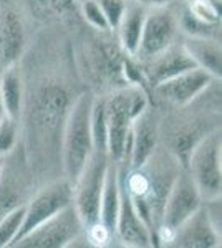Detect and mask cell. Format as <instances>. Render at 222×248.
I'll return each instance as SVG.
<instances>
[{
    "mask_svg": "<svg viewBox=\"0 0 222 248\" xmlns=\"http://www.w3.org/2000/svg\"><path fill=\"white\" fill-rule=\"evenodd\" d=\"M108 121V149L111 161L123 164L128 159L133 123L149 106L144 90L138 85L126 86L104 96Z\"/></svg>",
    "mask_w": 222,
    "mask_h": 248,
    "instance_id": "6da1fadb",
    "label": "cell"
},
{
    "mask_svg": "<svg viewBox=\"0 0 222 248\" xmlns=\"http://www.w3.org/2000/svg\"><path fill=\"white\" fill-rule=\"evenodd\" d=\"M91 103V94H80L71 105L65 121L62 138V162L65 179H68L71 184L75 182V179L78 177V174L95 151L90 129Z\"/></svg>",
    "mask_w": 222,
    "mask_h": 248,
    "instance_id": "7a4b0ae2",
    "label": "cell"
},
{
    "mask_svg": "<svg viewBox=\"0 0 222 248\" xmlns=\"http://www.w3.org/2000/svg\"><path fill=\"white\" fill-rule=\"evenodd\" d=\"M222 139L221 127L209 131L191 147L186 159L184 169L196 184L204 201L221 197L222 169H221Z\"/></svg>",
    "mask_w": 222,
    "mask_h": 248,
    "instance_id": "3957f363",
    "label": "cell"
},
{
    "mask_svg": "<svg viewBox=\"0 0 222 248\" xmlns=\"http://www.w3.org/2000/svg\"><path fill=\"white\" fill-rule=\"evenodd\" d=\"M201 205H203V197L196 184L192 182L188 170L181 167L164 201L159 225L154 230V242L161 247L171 245L177 227L191 217L196 210H199Z\"/></svg>",
    "mask_w": 222,
    "mask_h": 248,
    "instance_id": "277c9868",
    "label": "cell"
},
{
    "mask_svg": "<svg viewBox=\"0 0 222 248\" xmlns=\"http://www.w3.org/2000/svg\"><path fill=\"white\" fill-rule=\"evenodd\" d=\"M110 162L111 159L106 153L93 151L88 162L73 182V207L83 225H88L100 217V201Z\"/></svg>",
    "mask_w": 222,
    "mask_h": 248,
    "instance_id": "5b68a950",
    "label": "cell"
},
{
    "mask_svg": "<svg viewBox=\"0 0 222 248\" xmlns=\"http://www.w3.org/2000/svg\"><path fill=\"white\" fill-rule=\"evenodd\" d=\"M85 225L76 214L73 203L45 220L18 238L12 247L15 248H65L71 247L83 233Z\"/></svg>",
    "mask_w": 222,
    "mask_h": 248,
    "instance_id": "8992f818",
    "label": "cell"
},
{
    "mask_svg": "<svg viewBox=\"0 0 222 248\" xmlns=\"http://www.w3.org/2000/svg\"><path fill=\"white\" fill-rule=\"evenodd\" d=\"M71 203H73V184L68 179L63 177L43 186L35 194H32L30 199L25 202V215H23V225L18 238H22L25 233L67 209Z\"/></svg>",
    "mask_w": 222,
    "mask_h": 248,
    "instance_id": "52a82bcc",
    "label": "cell"
},
{
    "mask_svg": "<svg viewBox=\"0 0 222 248\" xmlns=\"http://www.w3.org/2000/svg\"><path fill=\"white\" fill-rule=\"evenodd\" d=\"M177 35H179V27H177L176 10L171 5L161 9H148L138 53L135 58L138 62L153 58L154 55L174 45Z\"/></svg>",
    "mask_w": 222,
    "mask_h": 248,
    "instance_id": "ba28073f",
    "label": "cell"
},
{
    "mask_svg": "<svg viewBox=\"0 0 222 248\" xmlns=\"http://www.w3.org/2000/svg\"><path fill=\"white\" fill-rule=\"evenodd\" d=\"M219 79L211 77L207 71L201 70V68H192V70L184 71V73L154 86L153 93L168 105L186 108L197 101Z\"/></svg>",
    "mask_w": 222,
    "mask_h": 248,
    "instance_id": "9c48e42d",
    "label": "cell"
},
{
    "mask_svg": "<svg viewBox=\"0 0 222 248\" xmlns=\"http://www.w3.org/2000/svg\"><path fill=\"white\" fill-rule=\"evenodd\" d=\"M30 175L25 172V164H20L18 147L3 159L0 172V218L9 212L25 205L30 199Z\"/></svg>",
    "mask_w": 222,
    "mask_h": 248,
    "instance_id": "30bf717a",
    "label": "cell"
},
{
    "mask_svg": "<svg viewBox=\"0 0 222 248\" xmlns=\"http://www.w3.org/2000/svg\"><path fill=\"white\" fill-rule=\"evenodd\" d=\"M192 68L197 66L188 55V51L184 50L183 43H174L153 58L139 62V73L143 75L144 81L151 88L161 85L184 71L192 70Z\"/></svg>",
    "mask_w": 222,
    "mask_h": 248,
    "instance_id": "8fae6325",
    "label": "cell"
},
{
    "mask_svg": "<svg viewBox=\"0 0 222 248\" xmlns=\"http://www.w3.org/2000/svg\"><path fill=\"white\" fill-rule=\"evenodd\" d=\"M120 181V179H118ZM116 240L121 242L123 247L133 248H148L154 245L153 232L144 222L139 212L136 210L131 197L126 194V190L120 186V209L115 225Z\"/></svg>",
    "mask_w": 222,
    "mask_h": 248,
    "instance_id": "7c38bea8",
    "label": "cell"
},
{
    "mask_svg": "<svg viewBox=\"0 0 222 248\" xmlns=\"http://www.w3.org/2000/svg\"><path fill=\"white\" fill-rule=\"evenodd\" d=\"M159 139V123L153 108H146L138 118L135 119L130 136V147H128V159L130 167H139L151 157L157 147Z\"/></svg>",
    "mask_w": 222,
    "mask_h": 248,
    "instance_id": "4fadbf2b",
    "label": "cell"
},
{
    "mask_svg": "<svg viewBox=\"0 0 222 248\" xmlns=\"http://www.w3.org/2000/svg\"><path fill=\"white\" fill-rule=\"evenodd\" d=\"M176 248H216L221 247V235L214 230L201 205L188 220H184L174 232L171 245Z\"/></svg>",
    "mask_w": 222,
    "mask_h": 248,
    "instance_id": "5bb4252c",
    "label": "cell"
},
{
    "mask_svg": "<svg viewBox=\"0 0 222 248\" xmlns=\"http://www.w3.org/2000/svg\"><path fill=\"white\" fill-rule=\"evenodd\" d=\"M25 46V31L18 14L12 9L0 10V68L17 63Z\"/></svg>",
    "mask_w": 222,
    "mask_h": 248,
    "instance_id": "9a60e30c",
    "label": "cell"
},
{
    "mask_svg": "<svg viewBox=\"0 0 222 248\" xmlns=\"http://www.w3.org/2000/svg\"><path fill=\"white\" fill-rule=\"evenodd\" d=\"M146 12L148 9L144 5H141L138 0H130L118 27L115 29L116 37H118V43L126 57L135 58L136 53H138Z\"/></svg>",
    "mask_w": 222,
    "mask_h": 248,
    "instance_id": "2e32d148",
    "label": "cell"
},
{
    "mask_svg": "<svg viewBox=\"0 0 222 248\" xmlns=\"http://www.w3.org/2000/svg\"><path fill=\"white\" fill-rule=\"evenodd\" d=\"M183 46L197 68L207 71V73L216 79H221V75H222L221 38L184 37Z\"/></svg>",
    "mask_w": 222,
    "mask_h": 248,
    "instance_id": "e0dca14e",
    "label": "cell"
},
{
    "mask_svg": "<svg viewBox=\"0 0 222 248\" xmlns=\"http://www.w3.org/2000/svg\"><path fill=\"white\" fill-rule=\"evenodd\" d=\"M0 98L5 108V114L20 121L23 113L25 86L17 65L0 68Z\"/></svg>",
    "mask_w": 222,
    "mask_h": 248,
    "instance_id": "ac0fdd59",
    "label": "cell"
},
{
    "mask_svg": "<svg viewBox=\"0 0 222 248\" xmlns=\"http://www.w3.org/2000/svg\"><path fill=\"white\" fill-rule=\"evenodd\" d=\"M120 209V181H118V162L111 161L104 175V186L102 192V201H100V217L98 220L103 222L110 230L115 232L116 217Z\"/></svg>",
    "mask_w": 222,
    "mask_h": 248,
    "instance_id": "d6986e66",
    "label": "cell"
},
{
    "mask_svg": "<svg viewBox=\"0 0 222 248\" xmlns=\"http://www.w3.org/2000/svg\"><path fill=\"white\" fill-rule=\"evenodd\" d=\"M90 129H91L95 151H103V153H106L108 121H106V103H104V96H93L91 111H90Z\"/></svg>",
    "mask_w": 222,
    "mask_h": 248,
    "instance_id": "ffe728a7",
    "label": "cell"
},
{
    "mask_svg": "<svg viewBox=\"0 0 222 248\" xmlns=\"http://www.w3.org/2000/svg\"><path fill=\"white\" fill-rule=\"evenodd\" d=\"M177 27H179V33L184 37L191 38H221V27H211L207 23H203L189 14L184 7H179L176 10Z\"/></svg>",
    "mask_w": 222,
    "mask_h": 248,
    "instance_id": "44dd1931",
    "label": "cell"
},
{
    "mask_svg": "<svg viewBox=\"0 0 222 248\" xmlns=\"http://www.w3.org/2000/svg\"><path fill=\"white\" fill-rule=\"evenodd\" d=\"M181 7L203 23L221 27V0H183Z\"/></svg>",
    "mask_w": 222,
    "mask_h": 248,
    "instance_id": "7402d4cb",
    "label": "cell"
},
{
    "mask_svg": "<svg viewBox=\"0 0 222 248\" xmlns=\"http://www.w3.org/2000/svg\"><path fill=\"white\" fill-rule=\"evenodd\" d=\"M23 215L25 205H20L0 218V248L12 247L15 243L23 225Z\"/></svg>",
    "mask_w": 222,
    "mask_h": 248,
    "instance_id": "603a6c76",
    "label": "cell"
},
{
    "mask_svg": "<svg viewBox=\"0 0 222 248\" xmlns=\"http://www.w3.org/2000/svg\"><path fill=\"white\" fill-rule=\"evenodd\" d=\"M17 119L5 116L0 121V157H7L18 146V126Z\"/></svg>",
    "mask_w": 222,
    "mask_h": 248,
    "instance_id": "cb8c5ba5",
    "label": "cell"
},
{
    "mask_svg": "<svg viewBox=\"0 0 222 248\" xmlns=\"http://www.w3.org/2000/svg\"><path fill=\"white\" fill-rule=\"evenodd\" d=\"M83 233H85V240H86V245L96 247V248L110 247L113 243V240H116L115 232L108 229L100 220H95V222L85 225Z\"/></svg>",
    "mask_w": 222,
    "mask_h": 248,
    "instance_id": "d4e9b609",
    "label": "cell"
},
{
    "mask_svg": "<svg viewBox=\"0 0 222 248\" xmlns=\"http://www.w3.org/2000/svg\"><path fill=\"white\" fill-rule=\"evenodd\" d=\"M78 5H80V12H82V17L91 29L98 31H111L98 0H80Z\"/></svg>",
    "mask_w": 222,
    "mask_h": 248,
    "instance_id": "484cf974",
    "label": "cell"
},
{
    "mask_svg": "<svg viewBox=\"0 0 222 248\" xmlns=\"http://www.w3.org/2000/svg\"><path fill=\"white\" fill-rule=\"evenodd\" d=\"M128 2H130V0H98L111 31H115V29L118 27L120 20L128 7Z\"/></svg>",
    "mask_w": 222,
    "mask_h": 248,
    "instance_id": "4316f807",
    "label": "cell"
},
{
    "mask_svg": "<svg viewBox=\"0 0 222 248\" xmlns=\"http://www.w3.org/2000/svg\"><path fill=\"white\" fill-rule=\"evenodd\" d=\"M138 2L146 7V9H161V7L172 5L174 0H138Z\"/></svg>",
    "mask_w": 222,
    "mask_h": 248,
    "instance_id": "83f0119b",
    "label": "cell"
},
{
    "mask_svg": "<svg viewBox=\"0 0 222 248\" xmlns=\"http://www.w3.org/2000/svg\"><path fill=\"white\" fill-rule=\"evenodd\" d=\"M5 108H3V103H2V98H0V121H2L3 118H5Z\"/></svg>",
    "mask_w": 222,
    "mask_h": 248,
    "instance_id": "f1b7e54d",
    "label": "cell"
},
{
    "mask_svg": "<svg viewBox=\"0 0 222 248\" xmlns=\"http://www.w3.org/2000/svg\"><path fill=\"white\" fill-rule=\"evenodd\" d=\"M3 159L5 157H0V172H2V167H3Z\"/></svg>",
    "mask_w": 222,
    "mask_h": 248,
    "instance_id": "f546056e",
    "label": "cell"
},
{
    "mask_svg": "<svg viewBox=\"0 0 222 248\" xmlns=\"http://www.w3.org/2000/svg\"><path fill=\"white\" fill-rule=\"evenodd\" d=\"M76 2H80V0H76Z\"/></svg>",
    "mask_w": 222,
    "mask_h": 248,
    "instance_id": "4dcf8cb0",
    "label": "cell"
}]
</instances>
